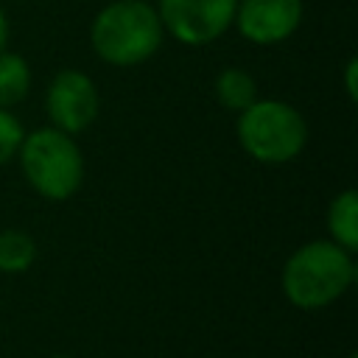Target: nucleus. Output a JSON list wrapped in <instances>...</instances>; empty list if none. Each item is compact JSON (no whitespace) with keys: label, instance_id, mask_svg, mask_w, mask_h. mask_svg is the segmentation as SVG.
<instances>
[{"label":"nucleus","instance_id":"10","mask_svg":"<svg viewBox=\"0 0 358 358\" xmlns=\"http://www.w3.org/2000/svg\"><path fill=\"white\" fill-rule=\"evenodd\" d=\"M215 98L224 109L243 112L257 101V84L255 78L241 67H227L215 76Z\"/></svg>","mask_w":358,"mask_h":358},{"label":"nucleus","instance_id":"8","mask_svg":"<svg viewBox=\"0 0 358 358\" xmlns=\"http://www.w3.org/2000/svg\"><path fill=\"white\" fill-rule=\"evenodd\" d=\"M327 229L333 243H338L347 252L358 249V193L344 190L338 193L327 207Z\"/></svg>","mask_w":358,"mask_h":358},{"label":"nucleus","instance_id":"12","mask_svg":"<svg viewBox=\"0 0 358 358\" xmlns=\"http://www.w3.org/2000/svg\"><path fill=\"white\" fill-rule=\"evenodd\" d=\"M22 137H25L22 123L8 109H0V165H6L8 159L17 157Z\"/></svg>","mask_w":358,"mask_h":358},{"label":"nucleus","instance_id":"11","mask_svg":"<svg viewBox=\"0 0 358 358\" xmlns=\"http://www.w3.org/2000/svg\"><path fill=\"white\" fill-rule=\"evenodd\" d=\"M34 260H36V243L28 232H22V229L0 232V271L20 274V271L31 268Z\"/></svg>","mask_w":358,"mask_h":358},{"label":"nucleus","instance_id":"1","mask_svg":"<svg viewBox=\"0 0 358 358\" xmlns=\"http://www.w3.org/2000/svg\"><path fill=\"white\" fill-rule=\"evenodd\" d=\"M162 22L145 0H115L98 11L90 28V42L98 59L112 67H134L148 62L162 45Z\"/></svg>","mask_w":358,"mask_h":358},{"label":"nucleus","instance_id":"13","mask_svg":"<svg viewBox=\"0 0 358 358\" xmlns=\"http://www.w3.org/2000/svg\"><path fill=\"white\" fill-rule=\"evenodd\" d=\"M355 73H358V59H350V62H347V67H344V87H347V95H350V101H355V98H358Z\"/></svg>","mask_w":358,"mask_h":358},{"label":"nucleus","instance_id":"5","mask_svg":"<svg viewBox=\"0 0 358 358\" xmlns=\"http://www.w3.org/2000/svg\"><path fill=\"white\" fill-rule=\"evenodd\" d=\"M238 0H159V22L182 45H210L235 22Z\"/></svg>","mask_w":358,"mask_h":358},{"label":"nucleus","instance_id":"15","mask_svg":"<svg viewBox=\"0 0 358 358\" xmlns=\"http://www.w3.org/2000/svg\"><path fill=\"white\" fill-rule=\"evenodd\" d=\"M56 358H67V355H56Z\"/></svg>","mask_w":358,"mask_h":358},{"label":"nucleus","instance_id":"4","mask_svg":"<svg viewBox=\"0 0 358 358\" xmlns=\"http://www.w3.org/2000/svg\"><path fill=\"white\" fill-rule=\"evenodd\" d=\"M238 143L252 159L282 165L305 148L308 123L285 101H255L238 112Z\"/></svg>","mask_w":358,"mask_h":358},{"label":"nucleus","instance_id":"14","mask_svg":"<svg viewBox=\"0 0 358 358\" xmlns=\"http://www.w3.org/2000/svg\"><path fill=\"white\" fill-rule=\"evenodd\" d=\"M6 39H8V20H6V11L0 8V50L6 45Z\"/></svg>","mask_w":358,"mask_h":358},{"label":"nucleus","instance_id":"6","mask_svg":"<svg viewBox=\"0 0 358 358\" xmlns=\"http://www.w3.org/2000/svg\"><path fill=\"white\" fill-rule=\"evenodd\" d=\"M98 90L95 81L81 70H59L48 87L45 109L53 123V129L64 134L84 131L98 117Z\"/></svg>","mask_w":358,"mask_h":358},{"label":"nucleus","instance_id":"3","mask_svg":"<svg viewBox=\"0 0 358 358\" xmlns=\"http://www.w3.org/2000/svg\"><path fill=\"white\" fill-rule=\"evenodd\" d=\"M17 157H20V168L28 179V185L50 201L70 199L84 182L81 148L76 145V140L70 134H64L53 126L25 134Z\"/></svg>","mask_w":358,"mask_h":358},{"label":"nucleus","instance_id":"16","mask_svg":"<svg viewBox=\"0 0 358 358\" xmlns=\"http://www.w3.org/2000/svg\"><path fill=\"white\" fill-rule=\"evenodd\" d=\"M350 358H358V355H350Z\"/></svg>","mask_w":358,"mask_h":358},{"label":"nucleus","instance_id":"9","mask_svg":"<svg viewBox=\"0 0 358 358\" xmlns=\"http://www.w3.org/2000/svg\"><path fill=\"white\" fill-rule=\"evenodd\" d=\"M31 90V67L20 53L0 50V109H11L25 101Z\"/></svg>","mask_w":358,"mask_h":358},{"label":"nucleus","instance_id":"2","mask_svg":"<svg viewBox=\"0 0 358 358\" xmlns=\"http://www.w3.org/2000/svg\"><path fill=\"white\" fill-rule=\"evenodd\" d=\"M355 280L352 252L333 241H310L299 246L282 266V294L291 305L316 310L336 302Z\"/></svg>","mask_w":358,"mask_h":358},{"label":"nucleus","instance_id":"7","mask_svg":"<svg viewBox=\"0 0 358 358\" xmlns=\"http://www.w3.org/2000/svg\"><path fill=\"white\" fill-rule=\"evenodd\" d=\"M302 22V0H238L235 28L255 45H277Z\"/></svg>","mask_w":358,"mask_h":358}]
</instances>
